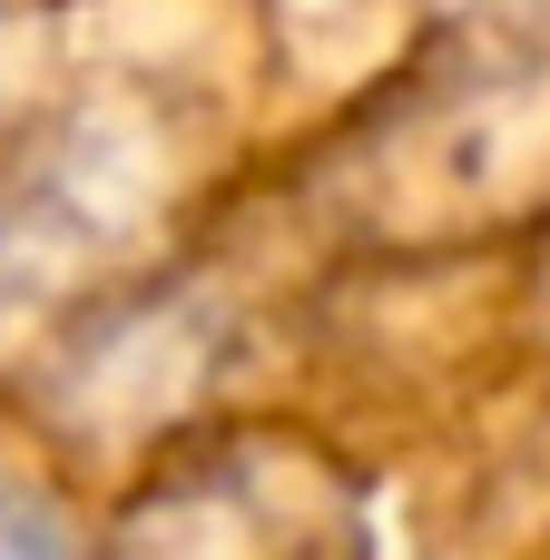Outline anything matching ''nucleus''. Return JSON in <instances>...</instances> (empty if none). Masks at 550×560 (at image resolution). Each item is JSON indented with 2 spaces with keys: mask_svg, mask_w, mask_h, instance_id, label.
<instances>
[{
  "mask_svg": "<svg viewBox=\"0 0 550 560\" xmlns=\"http://www.w3.org/2000/svg\"><path fill=\"white\" fill-rule=\"evenodd\" d=\"M0 560H69V532H59L49 502L20 492V482H0Z\"/></svg>",
  "mask_w": 550,
  "mask_h": 560,
  "instance_id": "f257e3e1",
  "label": "nucleus"
}]
</instances>
